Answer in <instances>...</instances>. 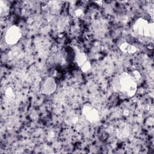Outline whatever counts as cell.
Returning a JSON list of instances; mask_svg holds the SVG:
<instances>
[{"instance_id": "5b68a950", "label": "cell", "mask_w": 154, "mask_h": 154, "mask_svg": "<svg viewBox=\"0 0 154 154\" xmlns=\"http://www.w3.org/2000/svg\"><path fill=\"white\" fill-rule=\"evenodd\" d=\"M82 112L85 119L91 123L96 122L99 119V115L98 111L95 108L90 105L85 106L83 108Z\"/></svg>"}, {"instance_id": "277c9868", "label": "cell", "mask_w": 154, "mask_h": 154, "mask_svg": "<svg viewBox=\"0 0 154 154\" xmlns=\"http://www.w3.org/2000/svg\"><path fill=\"white\" fill-rule=\"evenodd\" d=\"M75 60L79 66L81 67V69L85 72L90 68V65L88 61H87V57L84 53L82 52L80 50L75 48Z\"/></svg>"}, {"instance_id": "3957f363", "label": "cell", "mask_w": 154, "mask_h": 154, "mask_svg": "<svg viewBox=\"0 0 154 154\" xmlns=\"http://www.w3.org/2000/svg\"><path fill=\"white\" fill-rule=\"evenodd\" d=\"M21 35L20 29L17 26H11L5 32V42L10 45H14L19 40L21 37Z\"/></svg>"}, {"instance_id": "7a4b0ae2", "label": "cell", "mask_w": 154, "mask_h": 154, "mask_svg": "<svg viewBox=\"0 0 154 154\" xmlns=\"http://www.w3.org/2000/svg\"><path fill=\"white\" fill-rule=\"evenodd\" d=\"M133 29L134 32L143 37L153 36V25L149 23L146 20L143 19H138L134 25Z\"/></svg>"}, {"instance_id": "6da1fadb", "label": "cell", "mask_w": 154, "mask_h": 154, "mask_svg": "<svg viewBox=\"0 0 154 154\" xmlns=\"http://www.w3.org/2000/svg\"><path fill=\"white\" fill-rule=\"evenodd\" d=\"M113 89L123 98L132 97L136 93L137 84L133 76L128 73H123L116 78L112 84Z\"/></svg>"}, {"instance_id": "8992f818", "label": "cell", "mask_w": 154, "mask_h": 154, "mask_svg": "<svg viewBox=\"0 0 154 154\" xmlns=\"http://www.w3.org/2000/svg\"><path fill=\"white\" fill-rule=\"evenodd\" d=\"M56 88V85L54 80L52 78L47 79L43 85V92L46 94H50L54 91Z\"/></svg>"}, {"instance_id": "52a82bcc", "label": "cell", "mask_w": 154, "mask_h": 154, "mask_svg": "<svg viewBox=\"0 0 154 154\" xmlns=\"http://www.w3.org/2000/svg\"><path fill=\"white\" fill-rule=\"evenodd\" d=\"M120 49L123 52H127L129 54H134L136 51V48L128 43H123L120 46Z\"/></svg>"}]
</instances>
